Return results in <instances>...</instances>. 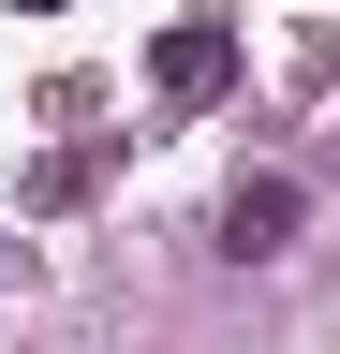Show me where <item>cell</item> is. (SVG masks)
Returning <instances> with one entry per match:
<instances>
[{"label": "cell", "instance_id": "3", "mask_svg": "<svg viewBox=\"0 0 340 354\" xmlns=\"http://www.w3.org/2000/svg\"><path fill=\"white\" fill-rule=\"evenodd\" d=\"M15 15H60V0H15Z\"/></svg>", "mask_w": 340, "mask_h": 354}, {"label": "cell", "instance_id": "2", "mask_svg": "<svg viewBox=\"0 0 340 354\" xmlns=\"http://www.w3.org/2000/svg\"><path fill=\"white\" fill-rule=\"evenodd\" d=\"M296 221H311V192H296V177H237V192H222V251H251V266H267Z\"/></svg>", "mask_w": 340, "mask_h": 354}, {"label": "cell", "instance_id": "1", "mask_svg": "<svg viewBox=\"0 0 340 354\" xmlns=\"http://www.w3.org/2000/svg\"><path fill=\"white\" fill-rule=\"evenodd\" d=\"M148 88H163V104H222V88H237V15H178L148 44Z\"/></svg>", "mask_w": 340, "mask_h": 354}]
</instances>
